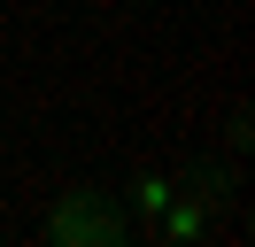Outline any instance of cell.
I'll use <instances>...</instances> for the list:
<instances>
[{"mask_svg": "<svg viewBox=\"0 0 255 247\" xmlns=\"http://www.w3.org/2000/svg\"><path fill=\"white\" fill-rule=\"evenodd\" d=\"M131 232H139V224L116 209V193H93V185L62 193V209L47 216V240H85V247H124Z\"/></svg>", "mask_w": 255, "mask_h": 247, "instance_id": "cell-1", "label": "cell"}]
</instances>
